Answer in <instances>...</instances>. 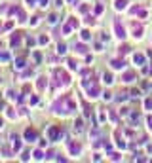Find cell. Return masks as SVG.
<instances>
[{
    "label": "cell",
    "mask_w": 152,
    "mask_h": 163,
    "mask_svg": "<svg viewBox=\"0 0 152 163\" xmlns=\"http://www.w3.org/2000/svg\"><path fill=\"white\" fill-rule=\"evenodd\" d=\"M114 29H116V36L118 38H126V30H124V27L120 25V21L114 23Z\"/></svg>",
    "instance_id": "1"
},
{
    "label": "cell",
    "mask_w": 152,
    "mask_h": 163,
    "mask_svg": "<svg viewBox=\"0 0 152 163\" xmlns=\"http://www.w3.org/2000/svg\"><path fill=\"white\" fill-rule=\"evenodd\" d=\"M25 138L27 140H34V138H36V131L34 129H27L25 131Z\"/></svg>",
    "instance_id": "2"
},
{
    "label": "cell",
    "mask_w": 152,
    "mask_h": 163,
    "mask_svg": "<svg viewBox=\"0 0 152 163\" xmlns=\"http://www.w3.org/2000/svg\"><path fill=\"white\" fill-rule=\"evenodd\" d=\"M124 65H126L124 61H112V66H114V68H124Z\"/></svg>",
    "instance_id": "3"
},
{
    "label": "cell",
    "mask_w": 152,
    "mask_h": 163,
    "mask_svg": "<svg viewBox=\"0 0 152 163\" xmlns=\"http://www.w3.org/2000/svg\"><path fill=\"white\" fill-rule=\"evenodd\" d=\"M126 8V0H118L116 2V10H124Z\"/></svg>",
    "instance_id": "4"
},
{
    "label": "cell",
    "mask_w": 152,
    "mask_h": 163,
    "mask_svg": "<svg viewBox=\"0 0 152 163\" xmlns=\"http://www.w3.org/2000/svg\"><path fill=\"white\" fill-rule=\"evenodd\" d=\"M70 152H72V154H78V152H80V144H74V142H72V144H70Z\"/></svg>",
    "instance_id": "5"
},
{
    "label": "cell",
    "mask_w": 152,
    "mask_h": 163,
    "mask_svg": "<svg viewBox=\"0 0 152 163\" xmlns=\"http://www.w3.org/2000/svg\"><path fill=\"white\" fill-rule=\"evenodd\" d=\"M19 148H21V142H19L17 137H13V150H19Z\"/></svg>",
    "instance_id": "6"
},
{
    "label": "cell",
    "mask_w": 152,
    "mask_h": 163,
    "mask_svg": "<svg viewBox=\"0 0 152 163\" xmlns=\"http://www.w3.org/2000/svg\"><path fill=\"white\" fill-rule=\"evenodd\" d=\"M76 51H78V53H86V46H84V44H78V46H76Z\"/></svg>",
    "instance_id": "7"
},
{
    "label": "cell",
    "mask_w": 152,
    "mask_h": 163,
    "mask_svg": "<svg viewBox=\"0 0 152 163\" xmlns=\"http://www.w3.org/2000/svg\"><path fill=\"white\" fill-rule=\"evenodd\" d=\"M124 80H126V82H131V80H133V72H127L126 76H124Z\"/></svg>",
    "instance_id": "8"
},
{
    "label": "cell",
    "mask_w": 152,
    "mask_h": 163,
    "mask_svg": "<svg viewBox=\"0 0 152 163\" xmlns=\"http://www.w3.org/2000/svg\"><path fill=\"white\" fill-rule=\"evenodd\" d=\"M105 82H107V83H112L114 80H112V76H110V74H105Z\"/></svg>",
    "instance_id": "9"
},
{
    "label": "cell",
    "mask_w": 152,
    "mask_h": 163,
    "mask_svg": "<svg viewBox=\"0 0 152 163\" xmlns=\"http://www.w3.org/2000/svg\"><path fill=\"white\" fill-rule=\"evenodd\" d=\"M34 157H36V159H42V152H40V150H36V152H34Z\"/></svg>",
    "instance_id": "10"
},
{
    "label": "cell",
    "mask_w": 152,
    "mask_h": 163,
    "mask_svg": "<svg viewBox=\"0 0 152 163\" xmlns=\"http://www.w3.org/2000/svg\"><path fill=\"white\" fill-rule=\"evenodd\" d=\"M65 49H67V47L63 46V44H59V47H57V51H59V53H65Z\"/></svg>",
    "instance_id": "11"
},
{
    "label": "cell",
    "mask_w": 152,
    "mask_h": 163,
    "mask_svg": "<svg viewBox=\"0 0 152 163\" xmlns=\"http://www.w3.org/2000/svg\"><path fill=\"white\" fill-rule=\"evenodd\" d=\"M127 51H129V47H127V46H124V47H120V53H127Z\"/></svg>",
    "instance_id": "12"
},
{
    "label": "cell",
    "mask_w": 152,
    "mask_h": 163,
    "mask_svg": "<svg viewBox=\"0 0 152 163\" xmlns=\"http://www.w3.org/2000/svg\"><path fill=\"white\" fill-rule=\"evenodd\" d=\"M48 21H50V23H51V25H53V23H55V21H57V17H55V15H50V19H48Z\"/></svg>",
    "instance_id": "13"
},
{
    "label": "cell",
    "mask_w": 152,
    "mask_h": 163,
    "mask_svg": "<svg viewBox=\"0 0 152 163\" xmlns=\"http://www.w3.org/2000/svg\"><path fill=\"white\" fill-rule=\"evenodd\" d=\"M82 38H84V40H87V38H89V32H87V30H84V32H82Z\"/></svg>",
    "instance_id": "14"
},
{
    "label": "cell",
    "mask_w": 152,
    "mask_h": 163,
    "mask_svg": "<svg viewBox=\"0 0 152 163\" xmlns=\"http://www.w3.org/2000/svg\"><path fill=\"white\" fill-rule=\"evenodd\" d=\"M135 63H143V55H135Z\"/></svg>",
    "instance_id": "15"
},
{
    "label": "cell",
    "mask_w": 152,
    "mask_h": 163,
    "mask_svg": "<svg viewBox=\"0 0 152 163\" xmlns=\"http://www.w3.org/2000/svg\"><path fill=\"white\" fill-rule=\"evenodd\" d=\"M146 108H152V99H148V101H146Z\"/></svg>",
    "instance_id": "16"
}]
</instances>
